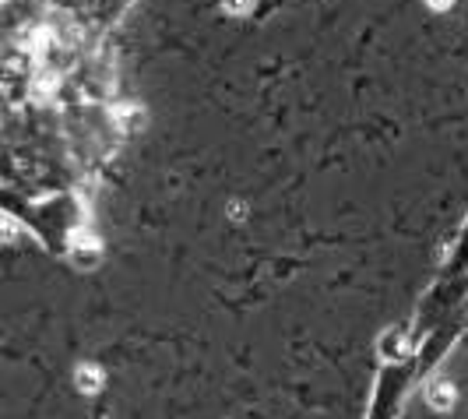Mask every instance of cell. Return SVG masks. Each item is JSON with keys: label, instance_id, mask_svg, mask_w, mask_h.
Segmentation results:
<instances>
[]
</instances>
